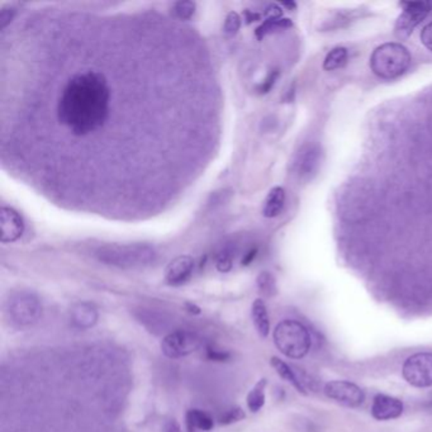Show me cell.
Instances as JSON below:
<instances>
[{
	"mask_svg": "<svg viewBox=\"0 0 432 432\" xmlns=\"http://www.w3.org/2000/svg\"><path fill=\"white\" fill-rule=\"evenodd\" d=\"M110 88L102 73L85 71L67 81L58 102L60 123L76 137L102 128L110 116Z\"/></svg>",
	"mask_w": 432,
	"mask_h": 432,
	"instance_id": "6da1fadb",
	"label": "cell"
},
{
	"mask_svg": "<svg viewBox=\"0 0 432 432\" xmlns=\"http://www.w3.org/2000/svg\"><path fill=\"white\" fill-rule=\"evenodd\" d=\"M96 257L104 264L122 269H133L153 264L156 259V251L146 243H113L96 250Z\"/></svg>",
	"mask_w": 432,
	"mask_h": 432,
	"instance_id": "7a4b0ae2",
	"label": "cell"
},
{
	"mask_svg": "<svg viewBox=\"0 0 432 432\" xmlns=\"http://www.w3.org/2000/svg\"><path fill=\"white\" fill-rule=\"evenodd\" d=\"M412 61L410 51L401 44L388 42L374 50L370 58L373 73L381 79H397L408 70Z\"/></svg>",
	"mask_w": 432,
	"mask_h": 432,
	"instance_id": "3957f363",
	"label": "cell"
},
{
	"mask_svg": "<svg viewBox=\"0 0 432 432\" xmlns=\"http://www.w3.org/2000/svg\"><path fill=\"white\" fill-rule=\"evenodd\" d=\"M273 338L279 352L291 359L304 358L312 345L307 327L293 320H286L277 325Z\"/></svg>",
	"mask_w": 432,
	"mask_h": 432,
	"instance_id": "277c9868",
	"label": "cell"
},
{
	"mask_svg": "<svg viewBox=\"0 0 432 432\" xmlns=\"http://www.w3.org/2000/svg\"><path fill=\"white\" fill-rule=\"evenodd\" d=\"M160 346L169 359H182L199 350L202 340L191 331L176 330L164 337Z\"/></svg>",
	"mask_w": 432,
	"mask_h": 432,
	"instance_id": "5b68a950",
	"label": "cell"
},
{
	"mask_svg": "<svg viewBox=\"0 0 432 432\" xmlns=\"http://www.w3.org/2000/svg\"><path fill=\"white\" fill-rule=\"evenodd\" d=\"M42 304L35 294L21 292L9 300V315L18 326H30L38 321Z\"/></svg>",
	"mask_w": 432,
	"mask_h": 432,
	"instance_id": "8992f818",
	"label": "cell"
},
{
	"mask_svg": "<svg viewBox=\"0 0 432 432\" xmlns=\"http://www.w3.org/2000/svg\"><path fill=\"white\" fill-rule=\"evenodd\" d=\"M403 377L411 386L427 388L432 386V352H417L404 361Z\"/></svg>",
	"mask_w": 432,
	"mask_h": 432,
	"instance_id": "52a82bcc",
	"label": "cell"
},
{
	"mask_svg": "<svg viewBox=\"0 0 432 432\" xmlns=\"http://www.w3.org/2000/svg\"><path fill=\"white\" fill-rule=\"evenodd\" d=\"M403 13L396 23L398 38H407L420 23L431 12L432 3L429 1H407L402 3Z\"/></svg>",
	"mask_w": 432,
	"mask_h": 432,
	"instance_id": "ba28073f",
	"label": "cell"
},
{
	"mask_svg": "<svg viewBox=\"0 0 432 432\" xmlns=\"http://www.w3.org/2000/svg\"><path fill=\"white\" fill-rule=\"evenodd\" d=\"M326 396L345 407H359L365 399L364 390L347 381H332L325 386Z\"/></svg>",
	"mask_w": 432,
	"mask_h": 432,
	"instance_id": "9c48e42d",
	"label": "cell"
},
{
	"mask_svg": "<svg viewBox=\"0 0 432 432\" xmlns=\"http://www.w3.org/2000/svg\"><path fill=\"white\" fill-rule=\"evenodd\" d=\"M0 228L1 242H15L22 237L24 232V221L21 214L10 207H1L0 211Z\"/></svg>",
	"mask_w": 432,
	"mask_h": 432,
	"instance_id": "30bf717a",
	"label": "cell"
},
{
	"mask_svg": "<svg viewBox=\"0 0 432 432\" xmlns=\"http://www.w3.org/2000/svg\"><path fill=\"white\" fill-rule=\"evenodd\" d=\"M403 413V403L398 398L378 395L372 404V415L378 421H389L398 418Z\"/></svg>",
	"mask_w": 432,
	"mask_h": 432,
	"instance_id": "8fae6325",
	"label": "cell"
},
{
	"mask_svg": "<svg viewBox=\"0 0 432 432\" xmlns=\"http://www.w3.org/2000/svg\"><path fill=\"white\" fill-rule=\"evenodd\" d=\"M193 270H194L193 257L187 255L178 257L168 265L165 271V279L170 286H182L191 278Z\"/></svg>",
	"mask_w": 432,
	"mask_h": 432,
	"instance_id": "7c38bea8",
	"label": "cell"
},
{
	"mask_svg": "<svg viewBox=\"0 0 432 432\" xmlns=\"http://www.w3.org/2000/svg\"><path fill=\"white\" fill-rule=\"evenodd\" d=\"M71 322L75 327L80 330H88L96 326L99 318V313L96 306L90 303H79L71 309Z\"/></svg>",
	"mask_w": 432,
	"mask_h": 432,
	"instance_id": "4fadbf2b",
	"label": "cell"
},
{
	"mask_svg": "<svg viewBox=\"0 0 432 432\" xmlns=\"http://www.w3.org/2000/svg\"><path fill=\"white\" fill-rule=\"evenodd\" d=\"M321 164V151L317 146H308L300 153L297 162V171L302 178H312Z\"/></svg>",
	"mask_w": 432,
	"mask_h": 432,
	"instance_id": "5bb4252c",
	"label": "cell"
},
{
	"mask_svg": "<svg viewBox=\"0 0 432 432\" xmlns=\"http://www.w3.org/2000/svg\"><path fill=\"white\" fill-rule=\"evenodd\" d=\"M270 364L282 379L291 383L294 388L297 389L302 395H304V396L307 395V388H306L304 381L300 378L292 366L286 364V361L279 359L277 356L271 358Z\"/></svg>",
	"mask_w": 432,
	"mask_h": 432,
	"instance_id": "9a60e30c",
	"label": "cell"
},
{
	"mask_svg": "<svg viewBox=\"0 0 432 432\" xmlns=\"http://www.w3.org/2000/svg\"><path fill=\"white\" fill-rule=\"evenodd\" d=\"M251 317H252V322L257 329L259 335L265 338L269 336L270 332V318L268 313V308L263 300L257 298L254 300L252 307H251Z\"/></svg>",
	"mask_w": 432,
	"mask_h": 432,
	"instance_id": "2e32d148",
	"label": "cell"
},
{
	"mask_svg": "<svg viewBox=\"0 0 432 432\" xmlns=\"http://www.w3.org/2000/svg\"><path fill=\"white\" fill-rule=\"evenodd\" d=\"M286 205V191L280 187H275L265 199L263 214L266 218L278 217Z\"/></svg>",
	"mask_w": 432,
	"mask_h": 432,
	"instance_id": "e0dca14e",
	"label": "cell"
},
{
	"mask_svg": "<svg viewBox=\"0 0 432 432\" xmlns=\"http://www.w3.org/2000/svg\"><path fill=\"white\" fill-rule=\"evenodd\" d=\"M266 386H268V381L263 378V379L257 381V384L250 390L248 398H246V403H248V408L252 413H257L264 407Z\"/></svg>",
	"mask_w": 432,
	"mask_h": 432,
	"instance_id": "ac0fdd59",
	"label": "cell"
},
{
	"mask_svg": "<svg viewBox=\"0 0 432 432\" xmlns=\"http://www.w3.org/2000/svg\"><path fill=\"white\" fill-rule=\"evenodd\" d=\"M187 424L189 430L197 429L200 431H211L214 426L213 418L202 410H189L187 413Z\"/></svg>",
	"mask_w": 432,
	"mask_h": 432,
	"instance_id": "d6986e66",
	"label": "cell"
},
{
	"mask_svg": "<svg viewBox=\"0 0 432 432\" xmlns=\"http://www.w3.org/2000/svg\"><path fill=\"white\" fill-rule=\"evenodd\" d=\"M347 59H349V51L345 47H335L327 53L326 59L323 61V69L327 71L341 69L346 65Z\"/></svg>",
	"mask_w": 432,
	"mask_h": 432,
	"instance_id": "ffe728a7",
	"label": "cell"
},
{
	"mask_svg": "<svg viewBox=\"0 0 432 432\" xmlns=\"http://www.w3.org/2000/svg\"><path fill=\"white\" fill-rule=\"evenodd\" d=\"M289 27H292V21L291 19H286V18H269L260 27H257L255 35H257L259 40H263L265 36L270 35L273 32L286 30Z\"/></svg>",
	"mask_w": 432,
	"mask_h": 432,
	"instance_id": "44dd1931",
	"label": "cell"
},
{
	"mask_svg": "<svg viewBox=\"0 0 432 432\" xmlns=\"http://www.w3.org/2000/svg\"><path fill=\"white\" fill-rule=\"evenodd\" d=\"M257 286H259L260 293L263 294L264 297H268V298L274 297V295L277 294V292H278L275 278L271 275L270 273H268V271H263V273L257 277Z\"/></svg>",
	"mask_w": 432,
	"mask_h": 432,
	"instance_id": "7402d4cb",
	"label": "cell"
},
{
	"mask_svg": "<svg viewBox=\"0 0 432 432\" xmlns=\"http://www.w3.org/2000/svg\"><path fill=\"white\" fill-rule=\"evenodd\" d=\"M197 4L191 0H182L173 6V12L179 19H191L196 13Z\"/></svg>",
	"mask_w": 432,
	"mask_h": 432,
	"instance_id": "603a6c76",
	"label": "cell"
},
{
	"mask_svg": "<svg viewBox=\"0 0 432 432\" xmlns=\"http://www.w3.org/2000/svg\"><path fill=\"white\" fill-rule=\"evenodd\" d=\"M240 27H241L240 15H237L236 12L228 13L226 21H225V33L227 36H234L240 31Z\"/></svg>",
	"mask_w": 432,
	"mask_h": 432,
	"instance_id": "cb8c5ba5",
	"label": "cell"
},
{
	"mask_svg": "<svg viewBox=\"0 0 432 432\" xmlns=\"http://www.w3.org/2000/svg\"><path fill=\"white\" fill-rule=\"evenodd\" d=\"M245 417H246L245 412H243L240 407H237V408H232V410L227 411V412L220 418V424L221 425H231V424L241 421V420H243Z\"/></svg>",
	"mask_w": 432,
	"mask_h": 432,
	"instance_id": "d4e9b609",
	"label": "cell"
},
{
	"mask_svg": "<svg viewBox=\"0 0 432 432\" xmlns=\"http://www.w3.org/2000/svg\"><path fill=\"white\" fill-rule=\"evenodd\" d=\"M216 266H217V269L221 273H228V271L232 269V257H231L230 254H226V252L221 254L218 259H217Z\"/></svg>",
	"mask_w": 432,
	"mask_h": 432,
	"instance_id": "484cf974",
	"label": "cell"
},
{
	"mask_svg": "<svg viewBox=\"0 0 432 432\" xmlns=\"http://www.w3.org/2000/svg\"><path fill=\"white\" fill-rule=\"evenodd\" d=\"M15 10L13 8H4L0 10V28L4 30L15 17Z\"/></svg>",
	"mask_w": 432,
	"mask_h": 432,
	"instance_id": "4316f807",
	"label": "cell"
},
{
	"mask_svg": "<svg viewBox=\"0 0 432 432\" xmlns=\"http://www.w3.org/2000/svg\"><path fill=\"white\" fill-rule=\"evenodd\" d=\"M279 73L277 70H274L273 73L269 74L268 75V78L265 79L264 83L259 87V92L261 93V94H265V93H268L271 88H273V85L275 84V80L278 79Z\"/></svg>",
	"mask_w": 432,
	"mask_h": 432,
	"instance_id": "83f0119b",
	"label": "cell"
},
{
	"mask_svg": "<svg viewBox=\"0 0 432 432\" xmlns=\"http://www.w3.org/2000/svg\"><path fill=\"white\" fill-rule=\"evenodd\" d=\"M421 41L427 50L432 52V23H429L421 31Z\"/></svg>",
	"mask_w": 432,
	"mask_h": 432,
	"instance_id": "f1b7e54d",
	"label": "cell"
},
{
	"mask_svg": "<svg viewBox=\"0 0 432 432\" xmlns=\"http://www.w3.org/2000/svg\"><path fill=\"white\" fill-rule=\"evenodd\" d=\"M207 358L214 361H225L230 358L228 352H220V350H214V349H208L207 350Z\"/></svg>",
	"mask_w": 432,
	"mask_h": 432,
	"instance_id": "f546056e",
	"label": "cell"
},
{
	"mask_svg": "<svg viewBox=\"0 0 432 432\" xmlns=\"http://www.w3.org/2000/svg\"><path fill=\"white\" fill-rule=\"evenodd\" d=\"M282 13H283L282 9L277 4H270L269 7L265 9V15L268 17V19L269 18H280Z\"/></svg>",
	"mask_w": 432,
	"mask_h": 432,
	"instance_id": "4dcf8cb0",
	"label": "cell"
},
{
	"mask_svg": "<svg viewBox=\"0 0 432 432\" xmlns=\"http://www.w3.org/2000/svg\"><path fill=\"white\" fill-rule=\"evenodd\" d=\"M257 255V249L250 250L249 252H246V255L242 259V265H243V266H248V265L251 264V263L255 260Z\"/></svg>",
	"mask_w": 432,
	"mask_h": 432,
	"instance_id": "1f68e13d",
	"label": "cell"
},
{
	"mask_svg": "<svg viewBox=\"0 0 432 432\" xmlns=\"http://www.w3.org/2000/svg\"><path fill=\"white\" fill-rule=\"evenodd\" d=\"M164 432H182V429H180V426L176 422L175 420H171L165 426V431Z\"/></svg>",
	"mask_w": 432,
	"mask_h": 432,
	"instance_id": "d6a6232c",
	"label": "cell"
},
{
	"mask_svg": "<svg viewBox=\"0 0 432 432\" xmlns=\"http://www.w3.org/2000/svg\"><path fill=\"white\" fill-rule=\"evenodd\" d=\"M245 15H246V21H248V23H251L252 21L255 22V21H257V19L260 18V15H255V13H251L250 10H246V12H245Z\"/></svg>",
	"mask_w": 432,
	"mask_h": 432,
	"instance_id": "836d02e7",
	"label": "cell"
},
{
	"mask_svg": "<svg viewBox=\"0 0 432 432\" xmlns=\"http://www.w3.org/2000/svg\"><path fill=\"white\" fill-rule=\"evenodd\" d=\"M187 306H188V308H189L188 311H189V312H191V313H200V309H199V308L197 307L196 304H191V303H188Z\"/></svg>",
	"mask_w": 432,
	"mask_h": 432,
	"instance_id": "e575fe53",
	"label": "cell"
},
{
	"mask_svg": "<svg viewBox=\"0 0 432 432\" xmlns=\"http://www.w3.org/2000/svg\"><path fill=\"white\" fill-rule=\"evenodd\" d=\"M283 6H286V7H288V8L295 7V4H294V3H283Z\"/></svg>",
	"mask_w": 432,
	"mask_h": 432,
	"instance_id": "d590c367",
	"label": "cell"
}]
</instances>
